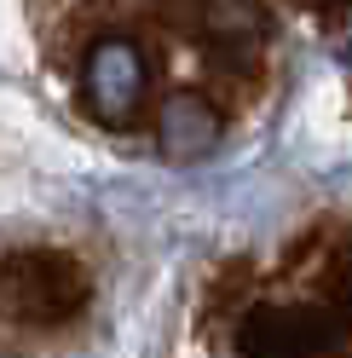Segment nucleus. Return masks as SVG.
<instances>
[{
    "label": "nucleus",
    "instance_id": "nucleus-1",
    "mask_svg": "<svg viewBox=\"0 0 352 358\" xmlns=\"http://www.w3.org/2000/svg\"><path fill=\"white\" fill-rule=\"evenodd\" d=\"M139 93H145V64H139V52L127 47V41H104V47L87 58V99L98 104V116L122 122V116H133Z\"/></svg>",
    "mask_w": 352,
    "mask_h": 358
},
{
    "label": "nucleus",
    "instance_id": "nucleus-2",
    "mask_svg": "<svg viewBox=\"0 0 352 358\" xmlns=\"http://www.w3.org/2000/svg\"><path fill=\"white\" fill-rule=\"evenodd\" d=\"M214 133H219V122H214L208 104H196V99H168V110H162V139H168L173 156H203V150L214 145Z\"/></svg>",
    "mask_w": 352,
    "mask_h": 358
},
{
    "label": "nucleus",
    "instance_id": "nucleus-3",
    "mask_svg": "<svg viewBox=\"0 0 352 358\" xmlns=\"http://www.w3.org/2000/svg\"><path fill=\"white\" fill-rule=\"evenodd\" d=\"M214 29H226V35H249L260 29V17L249 0H214Z\"/></svg>",
    "mask_w": 352,
    "mask_h": 358
},
{
    "label": "nucleus",
    "instance_id": "nucleus-4",
    "mask_svg": "<svg viewBox=\"0 0 352 358\" xmlns=\"http://www.w3.org/2000/svg\"><path fill=\"white\" fill-rule=\"evenodd\" d=\"M341 64H346V70H352V41H346V47H341Z\"/></svg>",
    "mask_w": 352,
    "mask_h": 358
}]
</instances>
